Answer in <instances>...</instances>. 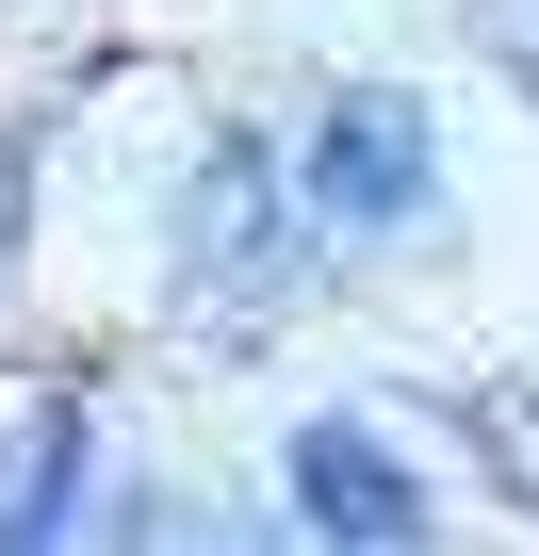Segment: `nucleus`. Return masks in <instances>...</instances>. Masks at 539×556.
I'll list each match as a JSON object with an SVG mask.
<instances>
[{
    "label": "nucleus",
    "instance_id": "2",
    "mask_svg": "<svg viewBox=\"0 0 539 556\" xmlns=\"http://www.w3.org/2000/svg\"><path fill=\"white\" fill-rule=\"evenodd\" d=\"M180 262H196V295H213V312H245V328L295 295L311 213H295V180H279V148H261V131H213V164H196V213H180Z\"/></svg>",
    "mask_w": 539,
    "mask_h": 556
},
{
    "label": "nucleus",
    "instance_id": "1",
    "mask_svg": "<svg viewBox=\"0 0 539 556\" xmlns=\"http://www.w3.org/2000/svg\"><path fill=\"white\" fill-rule=\"evenodd\" d=\"M295 213H311V245H393V229H425V213H441V131H425V99H393V83L328 99Z\"/></svg>",
    "mask_w": 539,
    "mask_h": 556
},
{
    "label": "nucleus",
    "instance_id": "5",
    "mask_svg": "<svg viewBox=\"0 0 539 556\" xmlns=\"http://www.w3.org/2000/svg\"><path fill=\"white\" fill-rule=\"evenodd\" d=\"M0 262H17V148H0Z\"/></svg>",
    "mask_w": 539,
    "mask_h": 556
},
{
    "label": "nucleus",
    "instance_id": "3",
    "mask_svg": "<svg viewBox=\"0 0 539 556\" xmlns=\"http://www.w3.org/2000/svg\"><path fill=\"white\" fill-rule=\"evenodd\" d=\"M295 523L311 540H425V475H393L376 426H295Z\"/></svg>",
    "mask_w": 539,
    "mask_h": 556
},
{
    "label": "nucleus",
    "instance_id": "4",
    "mask_svg": "<svg viewBox=\"0 0 539 556\" xmlns=\"http://www.w3.org/2000/svg\"><path fill=\"white\" fill-rule=\"evenodd\" d=\"M82 491H99V426H82V409H50V426H34V491H0V556H17V540H66V523H82Z\"/></svg>",
    "mask_w": 539,
    "mask_h": 556
}]
</instances>
